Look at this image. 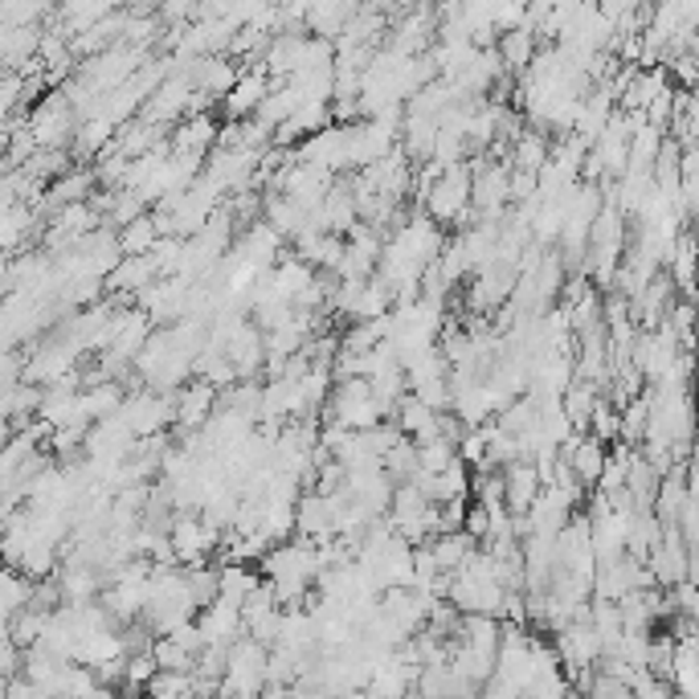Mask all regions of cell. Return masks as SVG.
<instances>
[{"label":"cell","mask_w":699,"mask_h":699,"mask_svg":"<svg viewBox=\"0 0 699 699\" xmlns=\"http://www.w3.org/2000/svg\"><path fill=\"white\" fill-rule=\"evenodd\" d=\"M471 197H475V172L462 168V164L446 168L442 180L429 188L426 213L434 222H462V213L471 209Z\"/></svg>","instance_id":"1"},{"label":"cell","mask_w":699,"mask_h":699,"mask_svg":"<svg viewBox=\"0 0 699 699\" xmlns=\"http://www.w3.org/2000/svg\"><path fill=\"white\" fill-rule=\"evenodd\" d=\"M164 241V234H160V225H155V217H139L136 225H127L120 234V246L127 258H148Z\"/></svg>","instance_id":"2"},{"label":"cell","mask_w":699,"mask_h":699,"mask_svg":"<svg viewBox=\"0 0 699 699\" xmlns=\"http://www.w3.org/2000/svg\"><path fill=\"white\" fill-rule=\"evenodd\" d=\"M499 53H503V66L512 70H524L532 62V25L524 21L520 29L499 37Z\"/></svg>","instance_id":"3"}]
</instances>
